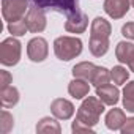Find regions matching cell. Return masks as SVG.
<instances>
[{
    "mask_svg": "<svg viewBox=\"0 0 134 134\" xmlns=\"http://www.w3.org/2000/svg\"><path fill=\"white\" fill-rule=\"evenodd\" d=\"M103 112H104V103L98 96L96 98L95 96H90V98H87L81 104V107L77 110L76 120L92 128V126H95L99 121V115Z\"/></svg>",
    "mask_w": 134,
    "mask_h": 134,
    "instance_id": "obj_1",
    "label": "cell"
},
{
    "mask_svg": "<svg viewBox=\"0 0 134 134\" xmlns=\"http://www.w3.org/2000/svg\"><path fill=\"white\" fill-rule=\"evenodd\" d=\"M54 52L63 62L73 60L82 52V41L73 36H60L54 41Z\"/></svg>",
    "mask_w": 134,
    "mask_h": 134,
    "instance_id": "obj_2",
    "label": "cell"
},
{
    "mask_svg": "<svg viewBox=\"0 0 134 134\" xmlns=\"http://www.w3.org/2000/svg\"><path fill=\"white\" fill-rule=\"evenodd\" d=\"M30 3L33 7H38L41 10H51L60 14H65L66 18H70L76 14L79 10V0H30Z\"/></svg>",
    "mask_w": 134,
    "mask_h": 134,
    "instance_id": "obj_3",
    "label": "cell"
},
{
    "mask_svg": "<svg viewBox=\"0 0 134 134\" xmlns=\"http://www.w3.org/2000/svg\"><path fill=\"white\" fill-rule=\"evenodd\" d=\"M21 43L11 36L3 40V43L0 44V62L5 66H13L21 60Z\"/></svg>",
    "mask_w": 134,
    "mask_h": 134,
    "instance_id": "obj_4",
    "label": "cell"
},
{
    "mask_svg": "<svg viewBox=\"0 0 134 134\" xmlns=\"http://www.w3.org/2000/svg\"><path fill=\"white\" fill-rule=\"evenodd\" d=\"M30 0H2V14L7 22H14L25 18L27 3Z\"/></svg>",
    "mask_w": 134,
    "mask_h": 134,
    "instance_id": "obj_5",
    "label": "cell"
},
{
    "mask_svg": "<svg viewBox=\"0 0 134 134\" xmlns=\"http://www.w3.org/2000/svg\"><path fill=\"white\" fill-rule=\"evenodd\" d=\"M49 54V47H47V41L41 36L38 38H33L29 41L27 44V55L32 62L35 63H40V62H44L46 57Z\"/></svg>",
    "mask_w": 134,
    "mask_h": 134,
    "instance_id": "obj_6",
    "label": "cell"
},
{
    "mask_svg": "<svg viewBox=\"0 0 134 134\" xmlns=\"http://www.w3.org/2000/svg\"><path fill=\"white\" fill-rule=\"evenodd\" d=\"M25 22H27V27H29L30 32H33V33L43 32L46 29V14H44V10L32 5L29 8V11H27Z\"/></svg>",
    "mask_w": 134,
    "mask_h": 134,
    "instance_id": "obj_7",
    "label": "cell"
},
{
    "mask_svg": "<svg viewBox=\"0 0 134 134\" xmlns=\"http://www.w3.org/2000/svg\"><path fill=\"white\" fill-rule=\"evenodd\" d=\"M129 10V0H106L104 11L112 19H121Z\"/></svg>",
    "mask_w": 134,
    "mask_h": 134,
    "instance_id": "obj_8",
    "label": "cell"
},
{
    "mask_svg": "<svg viewBox=\"0 0 134 134\" xmlns=\"http://www.w3.org/2000/svg\"><path fill=\"white\" fill-rule=\"evenodd\" d=\"M51 110H52V114H54L57 118H60V120H68V118H71L73 114H74V106H73L68 99L57 98V99L52 101Z\"/></svg>",
    "mask_w": 134,
    "mask_h": 134,
    "instance_id": "obj_9",
    "label": "cell"
},
{
    "mask_svg": "<svg viewBox=\"0 0 134 134\" xmlns=\"http://www.w3.org/2000/svg\"><path fill=\"white\" fill-rule=\"evenodd\" d=\"M88 25V18L85 13L77 11L76 14L70 16L68 21L65 22V30L70 33H84Z\"/></svg>",
    "mask_w": 134,
    "mask_h": 134,
    "instance_id": "obj_10",
    "label": "cell"
},
{
    "mask_svg": "<svg viewBox=\"0 0 134 134\" xmlns=\"http://www.w3.org/2000/svg\"><path fill=\"white\" fill-rule=\"evenodd\" d=\"M96 96L107 106H114L118 103V96H120V92L117 87L110 85V84H106V85H101V87H96Z\"/></svg>",
    "mask_w": 134,
    "mask_h": 134,
    "instance_id": "obj_11",
    "label": "cell"
},
{
    "mask_svg": "<svg viewBox=\"0 0 134 134\" xmlns=\"http://www.w3.org/2000/svg\"><path fill=\"white\" fill-rule=\"evenodd\" d=\"M109 49V36L90 33V52L95 57H103Z\"/></svg>",
    "mask_w": 134,
    "mask_h": 134,
    "instance_id": "obj_12",
    "label": "cell"
},
{
    "mask_svg": "<svg viewBox=\"0 0 134 134\" xmlns=\"http://www.w3.org/2000/svg\"><path fill=\"white\" fill-rule=\"evenodd\" d=\"M68 92L73 98L76 99H82L84 96L88 95L90 92V85H88V81L85 79H81V77H74V81L70 82L68 85Z\"/></svg>",
    "mask_w": 134,
    "mask_h": 134,
    "instance_id": "obj_13",
    "label": "cell"
},
{
    "mask_svg": "<svg viewBox=\"0 0 134 134\" xmlns=\"http://www.w3.org/2000/svg\"><path fill=\"white\" fill-rule=\"evenodd\" d=\"M18 101H19V92H18L16 87L10 85L7 88L0 90V104H2V107L10 109V107L16 106Z\"/></svg>",
    "mask_w": 134,
    "mask_h": 134,
    "instance_id": "obj_14",
    "label": "cell"
},
{
    "mask_svg": "<svg viewBox=\"0 0 134 134\" xmlns=\"http://www.w3.org/2000/svg\"><path fill=\"white\" fill-rule=\"evenodd\" d=\"M126 121V117L123 114L121 109H112L107 112L106 115V126L112 131H117V129H121V126L125 125Z\"/></svg>",
    "mask_w": 134,
    "mask_h": 134,
    "instance_id": "obj_15",
    "label": "cell"
},
{
    "mask_svg": "<svg viewBox=\"0 0 134 134\" xmlns=\"http://www.w3.org/2000/svg\"><path fill=\"white\" fill-rule=\"evenodd\" d=\"M96 68H98V66H95V65H93V63H90V62H82V63L76 65L74 68H73V76H74V77H81V79H85V81L92 82V79H93V74H95Z\"/></svg>",
    "mask_w": 134,
    "mask_h": 134,
    "instance_id": "obj_16",
    "label": "cell"
},
{
    "mask_svg": "<svg viewBox=\"0 0 134 134\" xmlns=\"http://www.w3.org/2000/svg\"><path fill=\"white\" fill-rule=\"evenodd\" d=\"M115 55H117V60L120 63H129L134 58V44L126 43V41H120L117 44Z\"/></svg>",
    "mask_w": 134,
    "mask_h": 134,
    "instance_id": "obj_17",
    "label": "cell"
},
{
    "mask_svg": "<svg viewBox=\"0 0 134 134\" xmlns=\"http://www.w3.org/2000/svg\"><path fill=\"white\" fill-rule=\"evenodd\" d=\"M110 32H112V27L104 18H95L93 19V22H92V33L93 35L110 36Z\"/></svg>",
    "mask_w": 134,
    "mask_h": 134,
    "instance_id": "obj_18",
    "label": "cell"
},
{
    "mask_svg": "<svg viewBox=\"0 0 134 134\" xmlns=\"http://www.w3.org/2000/svg\"><path fill=\"white\" fill-rule=\"evenodd\" d=\"M36 131L38 132H60V125L57 120H54L51 117H44L38 121Z\"/></svg>",
    "mask_w": 134,
    "mask_h": 134,
    "instance_id": "obj_19",
    "label": "cell"
},
{
    "mask_svg": "<svg viewBox=\"0 0 134 134\" xmlns=\"http://www.w3.org/2000/svg\"><path fill=\"white\" fill-rule=\"evenodd\" d=\"M110 81V73L107 68H104V66H98L95 74H93V79H92V84L95 87H101V85H106L109 84Z\"/></svg>",
    "mask_w": 134,
    "mask_h": 134,
    "instance_id": "obj_20",
    "label": "cell"
},
{
    "mask_svg": "<svg viewBox=\"0 0 134 134\" xmlns=\"http://www.w3.org/2000/svg\"><path fill=\"white\" fill-rule=\"evenodd\" d=\"M123 104L128 112L134 114V81L126 84V87L123 90Z\"/></svg>",
    "mask_w": 134,
    "mask_h": 134,
    "instance_id": "obj_21",
    "label": "cell"
},
{
    "mask_svg": "<svg viewBox=\"0 0 134 134\" xmlns=\"http://www.w3.org/2000/svg\"><path fill=\"white\" fill-rule=\"evenodd\" d=\"M13 126H14V118H13V115L3 107V110H2V114H0V132L2 134H8L11 129H13Z\"/></svg>",
    "mask_w": 134,
    "mask_h": 134,
    "instance_id": "obj_22",
    "label": "cell"
},
{
    "mask_svg": "<svg viewBox=\"0 0 134 134\" xmlns=\"http://www.w3.org/2000/svg\"><path fill=\"white\" fill-rule=\"evenodd\" d=\"M27 30H29V27H27L25 18H22L19 21H14V22H8V32L13 36H22V35H25Z\"/></svg>",
    "mask_w": 134,
    "mask_h": 134,
    "instance_id": "obj_23",
    "label": "cell"
},
{
    "mask_svg": "<svg viewBox=\"0 0 134 134\" xmlns=\"http://www.w3.org/2000/svg\"><path fill=\"white\" fill-rule=\"evenodd\" d=\"M129 73L123 68V66H114V70H110V79L114 81V84L121 85L128 81Z\"/></svg>",
    "mask_w": 134,
    "mask_h": 134,
    "instance_id": "obj_24",
    "label": "cell"
},
{
    "mask_svg": "<svg viewBox=\"0 0 134 134\" xmlns=\"http://www.w3.org/2000/svg\"><path fill=\"white\" fill-rule=\"evenodd\" d=\"M11 82H13V77L8 71H0V90L10 87Z\"/></svg>",
    "mask_w": 134,
    "mask_h": 134,
    "instance_id": "obj_25",
    "label": "cell"
},
{
    "mask_svg": "<svg viewBox=\"0 0 134 134\" xmlns=\"http://www.w3.org/2000/svg\"><path fill=\"white\" fill-rule=\"evenodd\" d=\"M121 35L128 40H134V22H126L121 27Z\"/></svg>",
    "mask_w": 134,
    "mask_h": 134,
    "instance_id": "obj_26",
    "label": "cell"
},
{
    "mask_svg": "<svg viewBox=\"0 0 134 134\" xmlns=\"http://www.w3.org/2000/svg\"><path fill=\"white\" fill-rule=\"evenodd\" d=\"M71 129H73L74 132H81V131H84V132H87V131H88V132H93V129H92L90 126H87V125H84V123H81V121H77V120L73 123V128H71Z\"/></svg>",
    "mask_w": 134,
    "mask_h": 134,
    "instance_id": "obj_27",
    "label": "cell"
},
{
    "mask_svg": "<svg viewBox=\"0 0 134 134\" xmlns=\"http://www.w3.org/2000/svg\"><path fill=\"white\" fill-rule=\"evenodd\" d=\"M121 132L126 134V132H134V117L132 118H126L125 125L121 126Z\"/></svg>",
    "mask_w": 134,
    "mask_h": 134,
    "instance_id": "obj_28",
    "label": "cell"
},
{
    "mask_svg": "<svg viewBox=\"0 0 134 134\" xmlns=\"http://www.w3.org/2000/svg\"><path fill=\"white\" fill-rule=\"evenodd\" d=\"M128 65H129V68H131V71H134V58H132V60H131V62H129Z\"/></svg>",
    "mask_w": 134,
    "mask_h": 134,
    "instance_id": "obj_29",
    "label": "cell"
},
{
    "mask_svg": "<svg viewBox=\"0 0 134 134\" xmlns=\"http://www.w3.org/2000/svg\"><path fill=\"white\" fill-rule=\"evenodd\" d=\"M129 2H131V3H132V7H134V0H129Z\"/></svg>",
    "mask_w": 134,
    "mask_h": 134,
    "instance_id": "obj_30",
    "label": "cell"
}]
</instances>
